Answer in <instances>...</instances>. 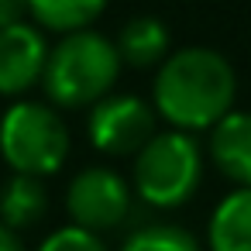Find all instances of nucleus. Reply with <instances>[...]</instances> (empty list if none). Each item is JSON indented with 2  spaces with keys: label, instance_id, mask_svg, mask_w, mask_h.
I'll return each instance as SVG.
<instances>
[{
  "label": "nucleus",
  "instance_id": "2eb2a0df",
  "mask_svg": "<svg viewBox=\"0 0 251 251\" xmlns=\"http://www.w3.org/2000/svg\"><path fill=\"white\" fill-rule=\"evenodd\" d=\"M28 18V0H0V31Z\"/></svg>",
  "mask_w": 251,
  "mask_h": 251
},
{
  "label": "nucleus",
  "instance_id": "ddd939ff",
  "mask_svg": "<svg viewBox=\"0 0 251 251\" xmlns=\"http://www.w3.org/2000/svg\"><path fill=\"white\" fill-rule=\"evenodd\" d=\"M121 251H203V244L179 224H145L121 244Z\"/></svg>",
  "mask_w": 251,
  "mask_h": 251
},
{
  "label": "nucleus",
  "instance_id": "f03ea898",
  "mask_svg": "<svg viewBox=\"0 0 251 251\" xmlns=\"http://www.w3.org/2000/svg\"><path fill=\"white\" fill-rule=\"evenodd\" d=\"M121 66L124 62L117 55V45L107 35L93 28L73 31V35H62L49 49L42 90L55 110L97 107L100 100L114 93Z\"/></svg>",
  "mask_w": 251,
  "mask_h": 251
},
{
  "label": "nucleus",
  "instance_id": "9d476101",
  "mask_svg": "<svg viewBox=\"0 0 251 251\" xmlns=\"http://www.w3.org/2000/svg\"><path fill=\"white\" fill-rule=\"evenodd\" d=\"M49 186L45 179H35V176H11L0 189V224H7L11 230H28L35 224L45 220L49 213Z\"/></svg>",
  "mask_w": 251,
  "mask_h": 251
},
{
  "label": "nucleus",
  "instance_id": "1a4fd4ad",
  "mask_svg": "<svg viewBox=\"0 0 251 251\" xmlns=\"http://www.w3.org/2000/svg\"><path fill=\"white\" fill-rule=\"evenodd\" d=\"M210 251H251V189H230L206 224Z\"/></svg>",
  "mask_w": 251,
  "mask_h": 251
},
{
  "label": "nucleus",
  "instance_id": "0eeeda50",
  "mask_svg": "<svg viewBox=\"0 0 251 251\" xmlns=\"http://www.w3.org/2000/svg\"><path fill=\"white\" fill-rule=\"evenodd\" d=\"M49 49L45 31L28 21L0 31V97H25L31 86H42Z\"/></svg>",
  "mask_w": 251,
  "mask_h": 251
},
{
  "label": "nucleus",
  "instance_id": "6e6552de",
  "mask_svg": "<svg viewBox=\"0 0 251 251\" xmlns=\"http://www.w3.org/2000/svg\"><path fill=\"white\" fill-rule=\"evenodd\" d=\"M206 155L213 169L237 189H251V114L230 110L206 131Z\"/></svg>",
  "mask_w": 251,
  "mask_h": 251
},
{
  "label": "nucleus",
  "instance_id": "4468645a",
  "mask_svg": "<svg viewBox=\"0 0 251 251\" xmlns=\"http://www.w3.org/2000/svg\"><path fill=\"white\" fill-rule=\"evenodd\" d=\"M35 251H110V248L103 244L100 234H90V230H83V227L66 224V227L52 230Z\"/></svg>",
  "mask_w": 251,
  "mask_h": 251
},
{
  "label": "nucleus",
  "instance_id": "f8f14e48",
  "mask_svg": "<svg viewBox=\"0 0 251 251\" xmlns=\"http://www.w3.org/2000/svg\"><path fill=\"white\" fill-rule=\"evenodd\" d=\"M107 4L110 0H28V18L42 31L73 35L86 31L107 11Z\"/></svg>",
  "mask_w": 251,
  "mask_h": 251
},
{
  "label": "nucleus",
  "instance_id": "9b49d317",
  "mask_svg": "<svg viewBox=\"0 0 251 251\" xmlns=\"http://www.w3.org/2000/svg\"><path fill=\"white\" fill-rule=\"evenodd\" d=\"M114 45H117V55L124 66H134V69L162 66L169 59V28H165V21H158L151 14H141L121 28Z\"/></svg>",
  "mask_w": 251,
  "mask_h": 251
},
{
  "label": "nucleus",
  "instance_id": "7ed1b4c3",
  "mask_svg": "<svg viewBox=\"0 0 251 251\" xmlns=\"http://www.w3.org/2000/svg\"><path fill=\"white\" fill-rule=\"evenodd\" d=\"M203 179V148L196 134L158 131L138 155L131 169V189L155 210H179L189 203Z\"/></svg>",
  "mask_w": 251,
  "mask_h": 251
},
{
  "label": "nucleus",
  "instance_id": "dca6fc26",
  "mask_svg": "<svg viewBox=\"0 0 251 251\" xmlns=\"http://www.w3.org/2000/svg\"><path fill=\"white\" fill-rule=\"evenodd\" d=\"M0 251H28L25 241H21V234L11 230L7 224H0Z\"/></svg>",
  "mask_w": 251,
  "mask_h": 251
},
{
  "label": "nucleus",
  "instance_id": "f257e3e1",
  "mask_svg": "<svg viewBox=\"0 0 251 251\" xmlns=\"http://www.w3.org/2000/svg\"><path fill=\"white\" fill-rule=\"evenodd\" d=\"M237 76L234 66L206 45L169 52L151 79V107L172 131H210L234 110Z\"/></svg>",
  "mask_w": 251,
  "mask_h": 251
},
{
  "label": "nucleus",
  "instance_id": "39448f33",
  "mask_svg": "<svg viewBox=\"0 0 251 251\" xmlns=\"http://www.w3.org/2000/svg\"><path fill=\"white\" fill-rule=\"evenodd\" d=\"M131 206H134L131 182L107 165H86L66 186V213L73 227H83L90 234L121 227L131 217Z\"/></svg>",
  "mask_w": 251,
  "mask_h": 251
},
{
  "label": "nucleus",
  "instance_id": "423d86ee",
  "mask_svg": "<svg viewBox=\"0 0 251 251\" xmlns=\"http://www.w3.org/2000/svg\"><path fill=\"white\" fill-rule=\"evenodd\" d=\"M86 134L100 155L127 158V155H138L158 134V114L148 100L134 93H110L107 100L90 107Z\"/></svg>",
  "mask_w": 251,
  "mask_h": 251
},
{
  "label": "nucleus",
  "instance_id": "20e7f679",
  "mask_svg": "<svg viewBox=\"0 0 251 251\" xmlns=\"http://www.w3.org/2000/svg\"><path fill=\"white\" fill-rule=\"evenodd\" d=\"M69 127L52 103L14 100L0 117V158L14 176H55L69 158Z\"/></svg>",
  "mask_w": 251,
  "mask_h": 251
}]
</instances>
